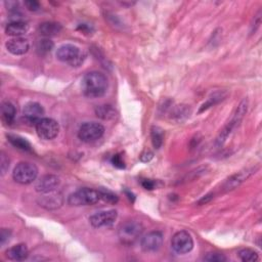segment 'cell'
Returning <instances> with one entry per match:
<instances>
[{"mask_svg":"<svg viewBox=\"0 0 262 262\" xmlns=\"http://www.w3.org/2000/svg\"><path fill=\"white\" fill-rule=\"evenodd\" d=\"M108 86L109 83L106 75L97 71L87 73L81 83L83 94L89 98L104 96L108 90Z\"/></svg>","mask_w":262,"mask_h":262,"instance_id":"6da1fadb","label":"cell"},{"mask_svg":"<svg viewBox=\"0 0 262 262\" xmlns=\"http://www.w3.org/2000/svg\"><path fill=\"white\" fill-rule=\"evenodd\" d=\"M247 110H248V100L245 98L241 101V104L238 106V109L236 110V113L234 114V117H232V119L224 126V128L220 131L219 135L217 136V138H216L217 147H221V145L225 142V140L227 139L229 134L232 132V130H234L240 124V122L243 120L244 116L247 113Z\"/></svg>","mask_w":262,"mask_h":262,"instance_id":"7a4b0ae2","label":"cell"},{"mask_svg":"<svg viewBox=\"0 0 262 262\" xmlns=\"http://www.w3.org/2000/svg\"><path fill=\"white\" fill-rule=\"evenodd\" d=\"M143 231V226L140 222L135 220H129L122 223L118 229V237L122 244L132 245L140 237Z\"/></svg>","mask_w":262,"mask_h":262,"instance_id":"3957f363","label":"cell"},{"mask_svg":"<svg viewBox=\"0 0 262 262\" xmlns=\"http://www.w3.org/2000/svg\"><path fill=\"white\" fill-rule=\"evenodd\" d=\"M99 200L98 190L85 187L71 194L68 198V204L71 206H91L98 203Z\"/></svg>","mask_w":262,"mask_h":262,"instance_id":"277c9868","label":"cell"},{"mask_svg":"<svg viewBox=\"0 0 262 262\" xmlns=\"http://www.w3.org/2000/svg\"><path fill=\"white\" fill-rule=\"evenodd\" d=\"M57 60L68 63L73 67H79L85 60V54L77 46L64 44L56 51Z\"/></svg>","mask_w":262,"mask_h":262,"instance_id":"5b68a950","label":"cell"},{"mask_svg":"<svg viewBox=\"0 0 262 262\" xmlns=\"http://www.w3.org/2000/svg\"><path fill=\"white\" fill-rule=\"evenodd\" d=\"M38 168L30 162H21L13 169L12 177L18 183L30 184L36 180Z\"/></svg>","mask_w":262,"mask_h":262,"instance_id":"8992f818","label":"cell"},{"mask_svg":"<svg viewBox=\"0 0 262 262\" xmlns=\"http://www.w3.org/2000/svg\"><path fill=\"white\" fill-rule=\"evenodd\" d=\"M105 127L97 122H85L78 131V137L84 142H93L103 137Z\"/></svg>","mask_w":262,"mask_h":262,"instance_id":"52a82bcc","label":"cell"},{"mask_svg":"<svg viewBox=\"0 0 262 262\" xmlns=\"http://www.w3.org/2000/svg\"><path fill=\"white\" fill-rule=\"evenodd\" d=\"M36 132L41 139L51 140L60 132V125L51 118H42L36 124Z\"/></svg>","mask_w":262,"mask_h":262,"instance_id":"ba28073f","label":"cell"},{"mask_svg":"<svg viewBox=\"0 0 262 262\" xmlns=\"http://www.w3.org/2000/svg\"><path fill=\"white\" fill-rule=\"evenodd\" d=\"M172 249L178 254H186L194 248V241L187 231H178L171 240Z\"/></svg>","mask_w":262,"mask_h":262,"instance_id":"9c48e42d","label":"cell"},{"mask_svg":"<svg viewBox=\"0 0 262 262\" xmlns=\"http://www.w3.org/2000/svg\"><path fill=\"white\" fill-rule=\"evenodd\" d=\"M117 217L118 213L116 210L99 211L90 216L89 221L91 225L95 228L110 227L115 223L116 220H117Z\"/></svg>","mask_w":262,"mask_h":262,"instance_id":"30bf717a","label":"cell"},{"mask_svg":"<svg viewBox=\"0 0 262 262\" xmlns=\"http://www.w3.org/2000/svg\"><path fill=\"white\" fill-rule=\"evenodd\" d=\"M163 234L161 231H151L141 240V248L145 252H156L163 245Z\"/></svg>","mask_w":262,"mask_h":262,"instance_id":"8fae6325","label":"cell"},{"mask_svg":"<svg viewBox=\"0 0 262 262\" xmlns=\"http://www.w3.org/2000/svg\"><path fill=\"white\" fill-rule=\"evenodd\" d=\"M60 185V178L53 174H47L42 176L35 184L36 192L40 194H47L54 192Z\"/></svg>","mask_w":262,"mask_h":262,"instance_id":"7c38bea8","label":"cell"},{"mask_svg":"<svg viewBox=\"0 0 262 262\" xmlns=\"http://www.w3.org/2000/svg\"><path fill=\"white\" fill-rule=\"evenodd\" d=\"M38 204L47 210H55L63 205V197L61 194L54 192L42 194L38 199Z\"/></svg>","mask_w":262,"mask_h":262,"instance_id":"4fadbf2b","label":"cell"},{"mask_svg":"<svg viewBox=\"0 0 262 262\" xmlns=\"http://www.w3.org/2000/svg\"><path fill=\"white\" fill-rule=\"evenodd\" d=\"M257 168H250V169H246L244 171H240L239 173H236L235 175L230 176L226 182L223 185L224 191H231L235 190V188L239 185H241L243 182H245L249 177H251Z\"/></svg>","mask_w":262,"mask_h":262,"instance_id":"5bb4252c","label":"cell"},{"mask_svg":"<svg viewBox=\"0 0 262 262\" xmlns=\"http://www.w3.org/2000/svg\"><path fill=\"white\" fill-rule=\"evenodd\" d=\"M6 49L14 55H23L30 49V43L24 37H14L6 42Z\"/></svg>","mask_w":262,"mask_h":262,"instance_id":"9a60e30c","label":"cell"},{"mask_svg":"<svg viewBox=\"0 0 262 262\" xmlns=\"http://www.w3.org/2000/svg\"><path fill=\"white\" fill-rule=\"evenodd\" d=\"M23 115L27 121L36 124L40 119H42V116L44 115V109L40 104L35 103V101H30V103L25 105Z\"/></svg>","mask_w":262,"mask_h":262,"instance_id":"2e32d148","label":"cell"},{"mask_svg":"<svg viewBox=\"0 0 262 262\" xmlns=\"http://www.w3.org/2000/svg\"><path fill=\"white\" fill-rule=\"evenodd\" d=\"M5 256L7 259L12 261H23L29 256L28 247L25 244H18L7 249Z\"/></svg>","mask_w":262,"mask_h":262,"instance_id":"e0dca14e","label":"cell"},{"mask_svg":"<svg viewBox=\"0 0 262 262\" xmlns=\"http://www.w3.org/2000/svg\"><path fill=\"white\" fill-rule=\"evenodd\" d=\"M29 30V26L23 21H13L5 27V33L11 37H21Z\"/></svg>","mask_w":262,"mask_h":262,"instance_id":"ac0fdd59","label":"cell"},{"mask_svg":"<svg viewBox=\"0 0 262 262\" xmlns=\"http://www.w3.org/2000/svg\"><path fill=\"white\" fill-rule=\"evenodd\" d=\"M63 30V27L61 24L55 23V22H45L42 23L39 26V31L40 33L45 36V37H52L60 34Z\"/></svg>","mask_w":262,"mask_h":262,"instance_id":"d6986e66","label":"cell"},{"mask_svg":"<svg viewBox=\"0 0 262 262\" xmlns=\"http://www.w3.org/2000/svg\"><path fill=\"white\" fill-rule=\"evenodd\" d=\"M16 115H17V111L14 106L9 103V101H4L1 105V117L3 122H5L6 124L10 125L14 118H16Z\"/></svg>","mask_w":262,"mask_h":262,"instance_id":"ffe728a7","label":"cell"},{"mask_svg":"<svg viewBox=\"0 0 262 262\" xmlns=\"http://www.w3.org/2000/svg\"><path fill=\"white\" fill-rule=\"evenodd\" d=\"M7 139L14 148L25 151V152L32 151L31 143L24 137H21L19 135H14V134H7Z\"/></svg>","mask_w":262,"mask_h":262,"instance_id":"44dd1931","label":"cell"},{"mask_svg":"<svg viewBox=\"0 0 262 262\" xmlns=\"http://www.w3.org/2000/svg\"><path fill=\"white\" fill-rule=\"evenodd\" d=\"M54 47V43L48 39V38H44V39H41L38 40L36 43V52L39 55H45L47 53H49Z\"/></svg>","mask_w":262,"mask_h":262,"instance_id":"7402d4cb","label":"cell"},{"mask_svg":"<svg viewBox=\"0 0 262 262\" xmlns=\"http://www.w3.org/2000/svg\"><path fill=\"white\" fill-rule=\"evenodd\" d=\"M151 138H152L154 148L160 149L161 148V145L163 144V140H164V130L158 126L152 127Z\"/></svg>","mask_w":262,"mask_h":262,"instance_id":"603a6c76","label":"cell"},{"mask_svg":"<svg viewBox=\"0 0 262 262\" xmlns=\"http://www.w3.org/2000/svg\"><path fill=\"white\" fill-rule=\"evenodd\" d=\"M95 112H96L97 117H99L101 119H105V120L113 119L116 116L115 110L112 108V106H109V105H104V106L97 107Z\"/></svg>","mask_w":262,"mask_h":262,"instance_id":"cb8c5ba5","label":"cell"},{"mask_svg":"<svg viewBox=\"0 0 262 262\" xmlns=\"http://www.w3.org/2000/svg\"><path fill=\"white\" fill-rule=\"evenodd\" d=\"M238 255H239L240 259L244 262H255L259 259L257 252H255L252 249H248V248L240 250Z\"/></svg>","mask_w":262,"mask_h":262,"instance_id":"d4e9b609","label":"cell"},{"mask_svg":"<svg viewBox=\"0 0 262 262\" xmlns=\"http://www.w3.org/2000/svg\"><path fill=\"white\" fill-rule=\"evenodd\" d=\"M98 193L100 196V200H103L109 204H116L118 202V197L111 191L107 190V188H99Z\"/></svg>","mask_w":262,"mask_h":262,"instance_id":"484cf974","label":"cell"},{"mask_svg":"<svg viewBox=\"0 0 262 262\" xmlns=\"http://www.w3.org/2000/svg\"><path fill=\"white\" fill-rule=\"evenodd\" d=\"M222 97H223V96H222V93H220V92H217V93L213 94V96L210 97V98L206 101V103L202 106V108L200 109V113L203 112V111L207 110L208 108H210V107H212V106H214L215 104L218 103V101L222 100Z\"/></svg>","mask_w":262,"mask_h":262,"instance_id":"4316f807","label":"cell"},{"mask_svg":"<svg viewBox=\"0 0 262 262\" xmlns=\"http://www.w3.org/2000/svg\"><path fill=\"white\" fill-rule=\"evenodd\" d=\"M204 260L209 261V262H225L226 257L218 252H211L206 255V257H204Z\"/></svg>","mask_w":262,"mask_h":262,"instance_id":"83f0119b","label":"cell"},{"mask_svg":"<svg viewBox=\"0 0 262 262\" xmlns=\"http://www.w3.org/2000/svg\"><path fill=\"white\" fill-rule=\"evenodd\" d=\"M0 163H1L0 167H1V173L3 175V174H5V172L7 171V169L9 167V160L3 152L1 153V159H0Z\"/></svg>","mask_w":262,"mask_h":262,"instance_id":"f1b7e54d","label":"cell"},{"mask_svg":"<svg viewBox=\"0 0 262 262\" xmlns=\"http://www.w3.org/2000/svg\"><path fill=\"white\" fill-rule=\"evenodd\" d=\"M112 164L115 166V167H117V168H124L125 167V163L123 161V159H122V156L120 155H114L113 158H112Z\"/></svg>","mask_w":262,"mask_h":262,"instance_id":"f546056e","label":"cell"},{"mask_svg":"<svg viewBox=\"0 0 262 262\" xmlns=\"http://www.w3.org/2000/svg\"><path fill=\"white\" fill-rule=\"evenodd\" d=\"M10 236H11L10 230H8L6 228L1 229V232H0V244H1V246H3L6 242L9 241Z\"/></svg>","mask_w":262,"mask_h":262,"instance_id":"4dcf8cb0","label":"cell"},{"mask_svg":"<svg viewBox=\"0 0 262 262\" xmlns=\"http://www.w3.org/2000/svg\"><path fill=\"white\" fill-rule=\"evenodd\" d=\"M25 5L31 11H37L40 9V3L38 1H35V0H28V1H25Z\"/></svg>","mask_w":262,"mask_h":262,"instance_id":"1f68e13d","label":"cell"},{"mask_svg":"<svg viewBox=\"0 0 262 262\" xmlns=\"http://www.w3.org/2000/svg\"><path fill=\"white\" fill-rule=\"evenodd\" d=\"M141 184H142V186L145 188V190H154V188H155V186H156V183H155V181H153V180H151V179H143L142 181H141Z\"/></svg>","mask_w":262,"mask_h":262,"instance_id":"d6a6232c","label":"cell"},{"mask_svg":"<svg viewBox=\"0 0 262 262\" xmlns=\"http://www.w3.org/2000/svg\"><path fill=\"white\" fill-rule=\"evenodd\" d=\"M153 156L154 154L150 151H147V152H144L141 156H140V161L141 162H144V163H147V162H150L151 160L153 159Z\"/></svg>","mask_w":262,"mask_h":262,"instance_id":"836d02e7","label":"cell"},{"mask_svg":"<svg viewBox=\"0 0 262 262\" xmlns=\"http://www.w3.org/2000/svg\"><path fill=\"white\" fill-rule=\"evenodd\" d=\"M213 194H208L206 196H204L200 201H199V205H204V204H207L209 201L213 199Z\"/></svg>","mask_w":262,"mask_h":262,"instance_id":"e575fe53","label":"cell"}]
</instances>
